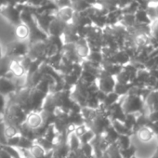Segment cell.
Instances as JSON below:
<instances>
[{
	"instance_id": "cell-18",
	"label": "cell",
	"mask_w": 158,
	"mask_h": 158,
	"mask_svg": "<svg viewBox=\"0 0 158 158\" xmlns=\"http://www.w3.org/2000/svg\"><path fill=\"white\" fill-rule=\"evenodd\" d=\"M104 139H105V140L111 145V144H114V143H116V141H117V139H118V137H119V134L114 130V128L112 127V125L110 126V127H108L107 128H106V130L104 131V133L102 135Z\"/></svg>"
},
{
	"instance_id": "cell-25",
	"label": "cell",
	"mask_w": 158,
	"mask_h": 158,
	"mask_svg": "<svg viewBox=\"0 0 158 158\" xmlns=\"http://www.w3.org/2000/svg\"><path fill=\"white\" fill-rule=\"evenodd\" d=\"M119 99H120V97L116 93H114L113 91L111 93L106 94V97H105L103 102L102 103V105L104 107V109H107V108L111 107L112 105L115 104L116 102H119Z\"/></svg>"
},
{
	"instance_id": "cell-53",
	"label": "cell",
	"mask_w": 158,
	"mask_h": 158,
	"mask_svg": "<svg viewBox=\"0 0 158 158\" xmlns=\"http://www.w3.org/2000/svg\"><path fill=\"white\" fill-rule=\"evenodd\" d=\"M157 91H158V90H157Z\"/></svg>"
},
{
	"instance_id": "cell-42",
	"label": "cell",
	"mask_w": 158,
	"mask_h": 158,
	"mask_svg": "<svg viewBox=\"0 0 158 158\" xmlns=\"http://www.w3.org/2000/svg\"><path fill=\"white\" fill-rule=\"evenodd\" d=\"M20 138H21V135L20 134H17L15 136H12L10 138H8L7 139V146H10V147H12V148H16L17 149V146H18L19 141H20Z\"/></svg>"
},
{
	"instance_id": "cell-34",
	"label": "cell",
	"mask_w": 158,
	"mask_h": 158,
	"mask_svg": "<svg viewBox=\"0 0 158 158\" xmlns=\"http://www.w3.org/2000/svg\"><path fill=\"white\" fill-rule=\"evenodd\" d=\"M139 9V4L136 2V1H133L130 3V4H128L127 7H125L124 9H122L121 10V12H122V15H125V14H131V15H134L137 11H138V10Z\"/></svg>"
},
{
	"instance_id": "cell-6",
	"label": "cell",
	"mask_w": 158,
	"mask_h": 158,
	"mask_svg": "<svg viewBox=\"0 0 158 158\" xmlns=\"http://www.w3.org/2000/svg\"><path fill=\"white\" fill-rule=\"evenodd\" d=\"M98 89L104 92L105 94L111 93L114 91V86L116 84L114 76L111 75L107 72L101 70L99 75L97 76V81H96Z\"/></svg>"
},
{
	"instance_id": "cell-35",
	"label": "cell",
	"mask_w": 158,
	"mask_h": 158,
	"mask_svg": "<svg viewBox=\"0 0 158 158\" xmlns=\"http://www.w3.org/2000/svg\"><path fill=\"white\" fill-rule=\"evenodd\" d=\"M136 122H137L136 116L134 114H126V117H125V120H124L123 124L126 126L127 128H128L129 130L132 131L135 125H136Z\"/></svg>"
},
{
	"instance_id": "cell-33",
	"label": "cell",
	"mask_w": 158,
	"mask_h": 158,
	"mask_svg": "<svg viewBox=\"0 0 158 158\" xmlns=\"http://www.w3.org/2000/svg\"><path fill=\"white\" fill-rule=\"evenodd\" d=\"M117 146L119 147L120 150H124L128 148L131 143H130V136L127 135H119L117 141H116Z\"/></svg>"
},
{
	"instance_id": "cell-4",
	"label": "cell",
	"mask_w": 158,
	"mask_h": 158,
	"mask_svg": "<svg viewBox=\"0 0 158 158\" xmlns=\"http://www.w3.org/2000/svg\"><path fill=\"white\" fill-rule=\"evenodd\" d=\"M21 19H22V23L26 24L29 29V37H28L29 45L36 42H44L47 40L48 35L38 27L32 13L27 11H22Z\"/></svg>"
},
{
	"instance_id": "cell-8",
	"label": "cell",
	"mask_w": 158,
	"mask_h": 158,
	"mask_svg": "<svg viewBox=\"0 0 158 158\" xmlns=\"http://www.w3.org/2000/svg\"><path fill=\"white\" fill-rule=\"evenodd\" d=\"M0 14L15 26L22 23V19H21L22 11L18 9L17 6L13 7V6L5 5L0 9Z\"/></svg>"
},
{
	"instance_id": "cell-22",
	"label": "cell",
	"mask_w": 158,
	"mask_h": 158,
	"mask_svg": "<svg viewBox=\"0 0 158 158\" xmlns=\"http://www.w3.org/2000/svg\"><path fill=\"white\" fill-rule=\"evenodd\" d=\"M71 7L74 12H84L91 8V6L89 5L85 0H72Z\"/></svg>"
},
{
	"instance_id": "cell-50",
	"label": "cell",
	"mask_w": 158,
	"mask_h": 158,
	"mask_svg": "<svg viewBox=\"0 0 158 158\" xmlns=\"http://www.w3.org/2000/svg\"><path fill=\"white\" fill-rule=\"evenodd\" d=\"M1 122H3V117L0 115V123H1Z\"/></svg>"
},
{
	"instance_id": "cell-41",
	"label": "cell",
	"mask_w": 158,
	"mask_h": 158,
	"mask_svg": "<svg viewBox=\"0 0 158 158\" xmlns=\"http://www.w3.org/2000/svg\"><path fill=\"white\" fill-rule=\"evenodd\" d=\"M6 126L4 122L0 123V146H7V137L5 133Z\"/></svg>"
},
{
	"instance_id": "cell-51",
	"label": "cell",
	"mask_w": 158,
	"mask_h": 158,
	"mask_svg": "<svg viewBox=\"0 0 158 158\" xmlns=\"http://www.w3.org/2000/svg\"><path fill=\"white\" fill-rule=\"evenodd\" d=\"M23 2H24V0H23Z\"/></svg>"
},
{
	"instance_id": "cell-43",
	"label": "cell",
	"mask_w": 158,
	"mask_h": 158,
	"mask_svg": "<svg viewBox=\"0 0 158 158\" xmlns=\"http://www.w3.org/2000/svg\"><path fill=\"white\" fill-rule=\"evenodd\" d=\"M7 109V101H6V97L0 95V115L3 117V115L5 114Z\"/></svg>"
},
{
	"instance_id": "cell-5",
	"label": "cell",
	"mask_w": 158,
	"mask_h": 158,
	"mask_svg": "<svg viewBox=\"0 0 158 158\" xmlns=\"http://www.w3.org/2000/svg\"><path fill=\"white\" fill-rule=\"evenodd\" d=\"M121 105L126 114H134L135 113L142 112L143 110V102L141 100V97L136 95H127L123 102H121Z\"/></svg>"
},
{
	"instance_id": "cell-54",
	"label": "cell",
	"mask_w": 158,
	"mask_h": 158,
	"mask_svg": "<svg viewBox=\"0 0 158 158\" xmlns=\"http://www.w3.org/2000/svg\"><path fill=\"white\" fill-rule=\"evenodd\" d=\"M157 136H158V135H157Z\"/></svg>"
},
{
	"instance_id": "cell-19",
	"label": "cell",
	"mask_w": 158,
	"mask_h": 158,
	"mask_svg": "<svg viewBox=\"0 0 158 158\" xmlns=\"http://www.w3.org/2000/svg\"><path fill=\"white\" fill-rule=\"evenodd\" d=\"M135 16V21L136 23L138 24H142V25H149L152 23V21L150 20V18L147 15V12L145 10L142 9H139L138 11L134 14Z\"/></svg>"
},
{
	"instance_id": "cell-17",
	"label": "cell",
	"mask_w": 158,
	"mask_h": 158,
	"mask_svg": "<svg viewBox=\"0 0 158 158\" xmlns=\"http://www.w3.org/2000/svg\"><path fill=\"white\" fill-rule=\"evenodd\" d=\"M10 72L14 75L15 78H22L23 76L26 75V71L21 64L20 59L19 60H11Z\"/></svg>"
},
{
	"instance_id": "cell-9",
	"label": "cell",
	"mask_w": 158,
	"mask_h": 158,
	"mask_svg": "<svg viewBox=\"0 0 158 158\" xmlns=\"http://www.w3.org/2000/svg\"><path fill=\"white\" fill-rule=\"evenodd\" d=\"M27 56L32 60H46L47 49H46L45 42H36V43L29 45Z\"/></svg>"
},
{
	"instance_id": "cell-40",
	"label": "cell",
	"mask_w": 158,
	"mask_h": 158,
	"mask_svg": "<svg viewBox=\"0 0 158 158\" xmlns=\"http://www.w3.org/2000/svg\"><path fill=\"white\" fill-rule=\"evenodd\" d=\"M135 152H136V148L133 145H130L127 149L120 150V154L122 158H132L135 156Z\"/></svg>"
},
{
	"instance_id": "cell-27",
	"label": "cell",
	"mask_w": 158,
	"mask_h": 158,
	"mask_svg": "<svg viewBox=\"0 0 158 158\" xmlns=\"http://www.w3.org/2000/svg\"><path fill=\"white\" fill-rule=\"evenodd\" d=\"M112 127L114 128V130L119 134V135H127L130 136L133 132L131 130H129L128 128L126 127V126L120 122V121H112L111 122Z\"/></svg>"
},
{
	"instance_id": "cell-15",
	"label": "cell",
	"mask_w": 158,
	"mask_h": 158,
	"mask_svg": "<svg viewBox=\"0 0 158 158\" xmlns=\"http://www.w3.org/2000/svg\"><path fill=\"white\" fill-rule=\"evenodd\" d=\"M73 10L72 7H63V8H59L57 11L55 12V17L64 23H70L72 22L73 16Z\"/></svg>"
},
{
	"instance_id": "cell-13",
	"label": "cell",
	"mask_w": 158,
	"mask_h": 158,
	"mask_svg": "<svg viewBox=\"0 0 158 158\" xmlns=\"http://www.w3.org/2000/svg\"><path fill=\"white\" fill-rule=\"evenodd\" d=\"M74 48H75V52L77 56L82 60H86L90 52V49H89V47L86 38H80L78 41H76L74 43Z\"/></svg>"
},
{
	"instance_id": "cell-47",
	"label": "cell",
	"mask_w": 158,
	"mask_h": 158,
	"mask_svg": "<svg viewBox=\"0 0 158 158\" xmlns=\"http://www.w3.org/2000/svg\"><path fill=\"white\" fill-rule=\"evenodd\" d=\"M148 6H156L158 5V0H147Z\"/></svg>"
},
{
	"instance_id": "cell-12",
	"label": "cell",
	"mask_w": 158,
	"mask_h": 158,
	"mask_svg": "<svg viewBox=\"0 0 158 158\" xmlns=\"http://www.w3.org/2000/svg\"><path fill=\"white\" fill-rule=\"evenodd\" d=\"M66 25H67V23H64L63 22H61L60 20H59L55 17L54 20L51 22L49 27H48V35L61 37L63 35V32L65 30Z\"/></svg>"
},
{
	"instance_id": "cell-23",
	"label": "cell",
	"mask_w": 158,
	"mask_h": 158,
	"mask_svg": "<svg viewBox=\"0 0 158 158\" xmlns=\"http://www.w3.org/2000/svg\"><path fill=\"white\" fill-rule=\"evenodd\" d=\"M132 87H133L132 83L122 84V83H117L116 82V84L114 86V92L116 93L119 97H121V96H127Z\"/></svg>"
},
{
	"instance_id": "cell-16",
	"label": "cell",
	"mask_w": 158,
	"mask_h": 158,
	"mask_svg": "<svg viewBox=\"0 0 158 158\" xmlns=\"http://www.w3.org/2000/svg\"><path fill=\"white\" fill-rule=\"evenodd\" d=\"M31 129L35 130L43 125V120L40 113H31L27 115L26 121L24 122Z\"/></svg>"
},
{
	"instance_id": "cell-48",
	"label": "cell",
	"mask_w": 158,
	"mask_h": 158,
	"mask_svg": "<svg viewBox=\"0 0 158 158\" xmlns=\"http://www.w3.org/2000/svg\"><path fill=\"white\" fill-rule=\"evenodd\" d=\"M152 158H158V148H157V151L155 152L154 155H153V156H152Z\"/></svg>"
},
{
	"instance_id": "cell-36",
	"label": "cell",
	"mask_w": 158,
	"mask_h": 158,
	"mask_svg": "<svg viewBox=\"0 0 158 158\" xmlns=\"http://www.w3.org/2000/svg\"><path fill=\"white\" fill-rule=\"evenodd\" d=\"M57 137H58V132L56 131L54 126H53V125H50V126L48 127V129H47V131H46V133H45V135H44V138H45L46 139L51 141V142H54L55 139H57Z\"/></svg>"
},
{
	"instance_id": "cell-24",
	"label": "cell",
	"mask_w": 158,
	"mask_h": 158,
	"mask_svg": "<svg viewBox=\"0 0 158 158\" xmlns=\"http://www.w3.org/2000/svg\"><path fill=\"white\" fill-rule=\"evenodd\" d=\"M68 118H69L70 124L73 125L74 127H77L79 126H82L85 124V121L81 113H69Z\"/></svg>"
},
{
	"instance_id": "cell-44",
	"label": "cell",
	"mask_w": 158,
	"mask_h": 158,
	"mask_svg": "<svg viewBox=\"0 0 158 158\" xmlns=\"http://www.w3.org/2000/svg\"><path fill=\"white\" fill-rule=\"evenodd\" d=\"M4 1H5V5L13 6V7L23 4V0H4Z\"/></svg>"
},
{
	"instance_id": "cell-28",
	"label": "cell",
	"mask_w": 158,
	"mask_h": 158,
	"mask_svg": "<svg viewBox=\"0 0 158 158\" xmlns=\"http://www.w3.org/2000/svg\"><path fill=\"white\" fill-rule=\"evenodd\" d=\"M86 60L92 63L102 65V63L103 61V55H102V51H90Z\"/></svg>"
},
{
	"instance_id": "cell-49",
	"label": "cell",
	"mask_w": 158,
	"mask_h": 158,
	"mask_svg": "<svg viewBox=\"0 0 158 158\" xmlns=\"http://www.w3.org/2000/svg\"><path fill=\"white\" fill-rule=\"evenodd\" d=\"M4 56V54L2 53V49H1V46H0V59H1L2 57Z\"/></svg>"
},
{
	"instance_id": "cell-52",
	"label": "cell",
	"mask_w": 158,
	"mask_h": 158,
	"mask_svg": "<svg viewBox=\"0 0 158 158\" xmlns=\"http://www.w3.org/2000/svg\"><path fill=\"white\" fill-rule=\"evenodd\" d=\"M132 158H137V157H135V156H134V157H132Z\"/></svg>"
},
{
	"instance_id": "cell-3",
	"label": "cell",
	"mask_w": 158,
	"mask_h": 158,
	"mask_svg": "<svg viewBox=\"0 0 158 158\" xmlns=\"http://www.w3.org/2000/svg\"><path fill=\"white\" fill-rule=\"evenodd\" d=\"M27 114L17 104L7 102V109L3 115V122L6 127L18 131L19 127L26 121Z\"/></svg>"
},
{
	"instance_id": "cell-29",
	"label": "cell",
	"mask_w": 158,
	"mask_h": 158,
	"mask_svg": "<svg viewBox=\"0 0 158 158\" xmlns=\"http://www.w3.org/2000/svg\"><path fill=\"white\" fill-rule=\"evenodd\" d=\"M35 143L39 145L46 152H51L53 150V147H54V142H51V141L46 139L44 137H41V138H38L37 139H35Z\"/></svg>"
},
{
	"instance_id": "cell-39",
	"label": "cell",
	"mask_w": 158,
	"mask_h": 158,
	"mask_svg": "<svg viewBox=\"0 0 158 158\" xmlns=\"http://www.w3.org/2000/svg\"><path fill=\"white\" fill-rule=\"evenodd\" d=\"M80 150L88 158H91L92 156H94L93 147H92V145L90 143H83V144H81Z\"/></svg>"
},
{
	"instance_id": "cell-14",
	"label": "cell",
	"mask_w": 158,
	"mask_h": 158,
	"mask_svg": "<svg viewBox=\"0 0 158 158\" xmlns=\"http://www.w3.org/2000/svg\"><path fill=\"white\" fill-rule=\"evenodd\" d=\"M71 23L76 27H88L92 25L89 17L86 15L85 12H74Z\"/></svg>"
},
{
	"instance_id": "cell-38",
	"label": "cell",
	"mask_w": 158,
	"mask_h": 158,
	"mask_svg": "<svg viewBox=\"0 0 158 158\" xmlns=\"http://www.w3.org/2000/svg\"><path fill=\"white\" fill-rule=\"evenodd\" d=\"M78 138H79V140H80L81 144H83V143H90L91 140L95 138V134L91 130L88 129L83 135H81L80 137H78Z\"/></svg>"
},
{
	"instance_id": "cell-45",
	"label": "cell",
	"mask_w": 158,
	"mask_h": 158,
	"mask_svg": "<svg viewBox=\"0 0 158 158\" xmlns=\"http://www.w3.org/2000/svg\"><path fill=\"white\" fill-rule=\"evenodd\" d=\"M132 1H133V0H119V2H118V9H120V10L124 9L128 4H130Z\"/></svg>"
},
{
	"instance_id": "cell-21",
	"label": "cell",
	"mask_w": 158,
	"mask_h": 158,
	"mask_svg": "<svg viewBox=\"0 0 158 158\" xmlns=\"http://www.w3.org/2000/svg\"><path fill=\"white\" fill-rule=\"evenodd\" d=\"M11 60L10 57L4 54V56L0 59V77H5L10 73V66Z\"/></svg>"
},
{
	"instance_id": "cell-30",
	"label": "cell",
	"mask_w": 158,
	"mask_h": 158,
	"mask_svg": "<svg viewBox=\"0 0 158 158\" xmlns=\"http://www.w3.org/2000/svg\"><path fill=\"white\" fill-rule=\"evenodd\" d=\"M109 158H122L120 154V149L116 143L111 144L104 152Z\"/></svg>"
},
{
	"instance_id": "cell-11",
	"label": "cell",
	"mask_w": 158,
	"mask_h": 158,
	"mask_svg": "<svg viewBox=\"0 0 158 158\" xmlns=\"http://www.w3.org/2000/svg\"><path fill=\"white\" fill-rule=\"evenodd\" d=\"M18 89L16 83L6 77H0V95L4 97L10 96Z\"/></svg>"
},
{
	"instance_id": "cell-31",
	"label": "cell",
	"mask_w": 158,
	"mask_h": 158,
	"mask_svg": "<svg viewBox=\"0 0 158 158\" xmlns=\"http://www.w3.org/2000/svg\"><path fill=\"white\" fill-rule=\"evenodd\" d=\"M138 134H139V137L141 140L143 141H148L150 140L152 138V135H153V132L151 130L150 127H141L140 129L138 130Z\"/></svg>"
},
{
	"instance_id": "cell-7",
	"label": "cell",
	"mask_w": 158,
	"mask_h": 158,
	"mask_svg": "<svg viewBox=\"0 0 158 158\" xmlns=\"http://www.w3.org/2000/svg\"><path fill=\"white\" fill-rule=\"evenodd\" d=\"M28 48H29V44L26 43L25 41H21V40L14 41L10 45H8L7 52L5 53V55H7L12 60H19L27 55Z\"/></svg>"
},
{
	"instance_id": "cell-20",
	"label": "cell",
	"mask_w": 158,
	"mask_h": 158,
	"mask_svg": "<svg viewBox=\"0 0 158 158\" xmlns=\"http://www.w3.org/2000/svg\"><path fill=\"white\" fill-rule=\"evenodd\" d=\"M15 35L18 37V39L21 41H24L25 39H27L29 37V29H28L27 25L24 24L23 23L16 25L15 26Z\"/></svg>"
},
{
	"instance_id": "cell-32",
	"label": "cell",
	"mask_w": 158,
	"mask_h": 158,
	"mask_svg": "<svg viewBox=\"0 0 158 158\" xmlns=\"http://www.w3.org/2000/svg\"><path fill=\"white\" fill-rule=\"evenodd\" d=\"M122 23V24L124 25V27H133L136 24V21H135V16L131 15V14H125L122 15L120 18V21Z\"/></svg>"
},
{
	"instance_id": "cell-10",
	"label": "cell",
	"mask_w": 158,
	"mask_h": 158,
	"mask_svg": "<svg viewBox=\"0 0 158 158\" xmlns=\"http://www.w3.org/2000/svg\"><path fill=\"white\" fill-rule=\"evenodd\" d=\"M38 25V27L48 35V27L51 22L55 18V14L52 13H33L32 14Z\"/></svg>"
},
{
	"instance_id": "cell-2",
	"label": "cell",
	"mask_w": 158,
	"mask_h": 158,
	"mask_svg": "<svg viewBox=\"0 0 158 158\" xmlns=\"http://www.w3.org/2000/svg\"><path fill=\"white\" fill-rule=\"evenodd\" d=\"M74 103L75 102L71 98V91L60 90L52 92L47 96L42 107V111L52 114H69Z\"/></svg>"
},
{
	"instance_id": "cell-26",
	"label": "cell",
	"mask_w": 158,
	"mask_h": 158,
	"mask_svg": "<svg viewBox=\"0 0 158 158\" xmlns=\"http://www.w3.org/2000/svg\"><path fill=\"white\" fill-rule=\"evenodd\" d=\"M68 143H69L70 152L76 151L78 149H80L81 142H80V140H79V138L74 133V131L72 132L71 134H69V136H68Z\"/></svg>"
},
{
	"instance_id": "cell-37",
	"label": "cell",
	"mask_w": 158,
	"mask_h": 158,
	"mask_svg": "<svg viewBox=\"0 0 158 158\" xmlns=\"http://www.w3.org/2000/svg\"><path fill=\"white\" fill-rule=\"evenodd\" d=\"M34 141L21 136L20 138V141H19V144L17 146V149H23V150H29L33 145H34Z\"/></svg>"
},
{
	"instance_id": "cell-46",
	"label": "cell",
	"mask_w": 158,
	"mask_h": 158,
	"mask_svg": "<svg viewBox=\"0 0 158 158\" xmlns=\"http://www.w3.org/2000/svg\"><path fill=\"white\" fill-rule=\"evenodd\" d=\"M85 1H86L89 5H90L91 7L98 5V0H85Z\"/></svg>"
},
{
	"instance_id": "cell-1",
	"label": "cell",
	"mask_w": 158,
	"mask_h": 158,
	"mask_svg": "<svg viewBox=\"0 0 158 158\" xmlns=\"http://www.w3.org/2000/svg\"><path fill=\"white\" fill-rule=\"evenodd\" d=\"M48 95V93L43 92L36 87L24 86L11 94L8 102L19 105L27 114L31 113H40Z\"/></svg>"
}]
</instances>
